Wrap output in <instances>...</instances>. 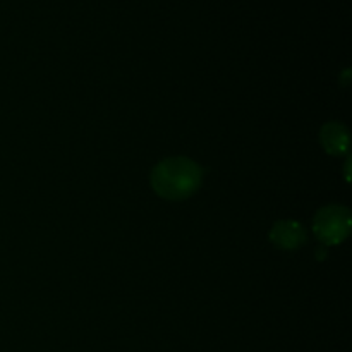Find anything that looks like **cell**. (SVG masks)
<instances>
[{
  "instance_id": "cell-5",
  "label": "cell",
  "mask_w": 352,
  "mask_h": 352,
  "mask_svg": "<svg viewBox=\"0 0 352 352\" xmlns=\"http://www.w3.org/2000/svg\"><path fill=\"white\" fill-rule=\"evenodd\" d=\"M325 256H327V253L323 251V248L322 250H318V260H325Z\"/></svg>"
},
{
  "instance_id": "cell-4",
  "label": "cell",
  "mask_w": 352,
  "mask_h": 352,
  "mask_svg": "<svg viewBox=\"0 0 352 352\" xmlns=\"http://www.w3.org/2000/svg\"><path fill=\"white\" fill-rule=\"evenodd\" d=\"M320 141L330 155H342L349 150V133L339 122H329L320 131Z\"/></svg>"
},
{
  "instance_id": "cell-3",
  "label": "cell",
  "mask_w": 352,
  "mask_h": 352,
  "mask_svg": "<svg viewBox=\"0 0 352 352\" xmlns=\"http://www.w3.org/2000/svg\"><path fill=\"white\" fill-rule=\"evenodd\" d=\"M306 229L296 220H282L270 230V241L278 250H299L306 244Z\"/></svg>"
},
{
  "instance_id": "cell-1",
  "label": "cell",
  "mask_w": 352,
  "mask_h": 352,
  "mask_svg": "<svg viewBox=\"0 0 352 352\" xmlns=\"http://www.w3.org/2000/svg\"><path fill=\"white\" fill-rule=\"evenodd\" d=\"M151 188L160 198L182 201L195 195L203 181V170L186 157L165 158L151 170Z\"/></svg>"
},
{
  "instance_id": "cell-2",
  "label": "cell",
  "mask_w": 352,
  "mask_h": 352,
  "mask_svg": "<svg viewBox=\"0 0 352 352\" xmlns=\"http://www.w3.org/2000/svg\"><path fill=\"white\" fill-rule=\"evenodd\" d=\"M352 217L346 206L330 205L320 210L313 220V232L325 246L340 244L351 232Z\"/></svg>"
}]
</instances>
